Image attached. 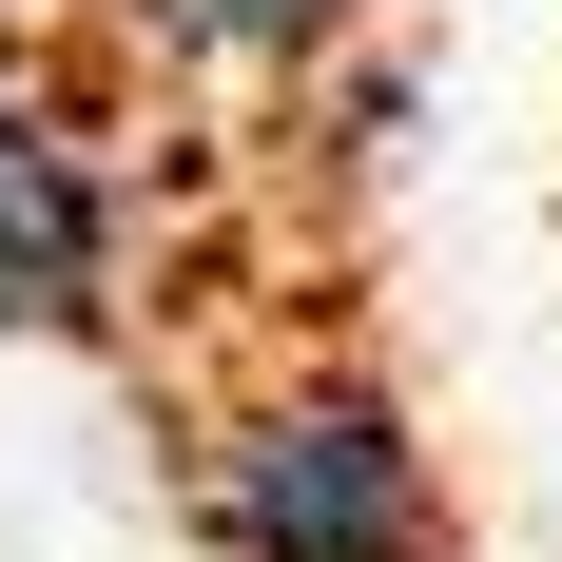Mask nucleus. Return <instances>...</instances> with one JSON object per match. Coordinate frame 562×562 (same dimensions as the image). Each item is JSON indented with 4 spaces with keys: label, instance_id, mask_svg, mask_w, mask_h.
<instances>
[{
    "label": "nucleus",
    "instance_id": "7ed1b4c3",
    "mask_svg": "<svg viewBox=\"0 0 562 562\" xmlns=\"http://www.w3.org/2000/svg\"><path fill=\"white\" fill-rule=\"evenodd\" d=\"M98 20L156 58H214V78H311V58H349L369 0H98Z\"/></svg>",
    "mask_w": 562,
    "mask_h": 562
},
{
    "label": "nucleus",
    "instance_id": "20e7f679",
    "mask_svg": "<svg viewBox=\"0 0 562 562\" xmlns=\"http://www.w3.org/2000/svg\"><path fill=\"white\" fill-rule=\"evenodd\" d=\"M0 78H20V0H0Z\"/></svg>",
    "mask_w": 562,
    "mask_h": 562
},
{
    "label": "nucleus",
    "instance_id": "f257e3e1",
    "mask_svg": "<svg viewBox=\"0 0 562 562\" xmlns=\"http://www.w3.org/2000/svg\"><path fill=\"white\" fill-rule=\"evenodd\" d=\"M194 543L214 562H447V465L369 369H272L194 427Z\"/></svg>",
    "mask_w": 562,
    "mask_h": 562
},
{
    "label": "nucleus",
    "instance_id": "f03ea898",
    "mask_svg": "<svg viewBox=\"0 0 562 562\" xmlns=\"http://www.w3.org/2000/svg\"><path fill=\"white\" fill-rule=\"evenodd\" d=\"M116 311V156L98 116L0 78V330H98Z\"/></svg>",
    "mask_w": 562,
    "mask_h": 562
}]
</instances>
